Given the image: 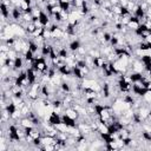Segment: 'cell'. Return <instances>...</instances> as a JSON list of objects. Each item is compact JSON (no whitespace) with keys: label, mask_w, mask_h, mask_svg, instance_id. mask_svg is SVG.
Wrapping results in <instances>:
<instances>
[{"label":"cell","mask_w":151,"mask_h":151,"mask_svg":"<svg viewBox=\"0 0 151 151\" xmlns=\"http://www.w3.org/2000/svg\"><path fill=\"white\" fill-rule=\"evenodd\" d=\"M61 123L64 124V125H66L67 127H76L77 125H78V123H77V120L76 119H73V118H71V117H68L66 113H61Z\"/></svg>","instance_id":"obj_1"},{"label":"cell","mask_w":151,"mask_h":151,"mask_svg":"<svg viewBox=\"0 0 151 151\" xmlns=\"http://www.w3.org/2000/svg\"><path fill=\"white\" fill-rule=\"evenodd\" d=\"M81 46H83V42H81V40H80L79 38L72 39V40L68 42V45H67V47H68V50H70L71 52H77Z\"/></svg>","instance_id":"obj_2"},{"label":"cell","mask_w":151,"mask_h":151,"mask_svg":"<svg viewBox=\"0 0 151 151\" xmlns=\"http://www.w3.org/2000/svg\"><path fill=\"white\" fill-rule=\"evenodd\" d=\"M132 15L137 17V18H138V19H140V21H142V20L144 19V17L146 15V12L142 8V6H140V5H137V7L134 8V11H133Z\"/></svg>","instance_id":"obj_3"}]
</instances>
